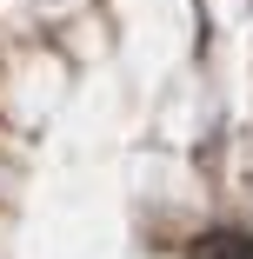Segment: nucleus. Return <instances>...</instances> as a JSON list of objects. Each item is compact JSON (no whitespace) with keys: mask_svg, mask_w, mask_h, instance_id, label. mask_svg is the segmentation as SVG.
Masks as SVG:
<instances>
[{"mask_svg":"<svg viewBox=\"0 0 253 259\" xmlns=\"http://www.w3.org/2000/svg\"><path fill=\"white\" fill-rule=\"evenodd\" d=\"M246 246L253 239H240V233H207V239L193 246V259H246Z\"/></svg>","mask_w":253,"mask_h":259,"instance_id":"1","label":"nucleus"}]
</instances>
